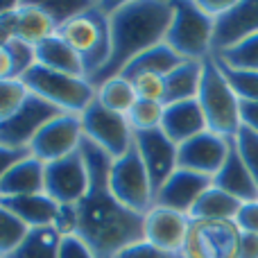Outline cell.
Listing matches in <instances>:
<instances>
[{
    "instance_id": "cell-1",
    "label": "cell",
    "mask_w": 258,
    "mask_h": 258,
    "mask_svg": "<svg viewBox=\"0 0 258 258\" xmlns=\"http://www.w3.org/2000/svg\"><path fill=\"white\" fill-rule=\"evenodd\" d=\"M82 156L89 168V190L75 204L77 209V236L93 249L98 258H113L122 247L145 240L143 215L125 209L109 186V170L113 159L84 138L80 145Z\"/></svg>"
},
{
    "instance_id": "cell-2",
    "label": "cell",
    "mask_w": 258,
    "mask_h": 258,
    "mask_svg": "<svg viewBox=\"0 0 258 258\" xmlns=\"http://www.w3.org/2000/svg\"><path fill=\"white\" fill-rule=\"evenodd\" d=\"M107 9L109 27H111V57L102 71L89 77L95 89L102 82L120 75V71L136 54L163 43L172 23L174 3L172 0H127Z\"/></svg>"
},
{
    "instance_id": "cell-3",
    "label": "cell",
    "mask_w": 258,
    "mask_h": 258,
    "mask_svg": "<svg viewBox=\"0 0 258 258\" xmlns=\"http://www.w3.org/2000/svg\"><path fill=\"white\" fill-rule=\"evenodd\" d=\"M57 36H61L84 59L86 80L93 77L107 66L111 57V27L107 5L91 3L84 12L61 23L57 27Z\"/></svg>"
},
{
    "instance_id": "cell-4",
    "label": "cell",
    "mask_w": 258,
    "mask_h": 258,
    "mask_svg": "<svg viewBox=\"0 0 258 258\" xmlns=\"http://www.w3.org/2000/svg\"><path fill=\"white\" fill-rule=\"evenodd\" d=\"M202 111L206 118L209 132H215L224 138H233L240 122V100L229 86L224 73L220 71L218 61L213 57L204 59V73H202V84L197 93Z\"/></svg>"
},
{
    "instance_id": "cell-5",
    "label": "cell",
    "mask_w": 258,
    "mask_h": 258,
    "mask_svg": "<svg viewBox=\"0 0 258 258\" xmlns=\"http://www.w3.org/2000/svg\"><path fill=\"white\" fill-rule=\"evenodd\" d=\"M21 80L30 89L32 95L50 102L61 113L82 116L95 102V86L86 77L63 75V73L50 71V68H43L36 63Z\"/></svg>"
},
{
    "instance_id": "cell-6",
    "label": "cell",
    "mask_w": 258,
    "mask_h": 258,
    "mask_svg": "<svg viewBox=\"0 0 258 258\" xmlns=\"http://www.w3.org/2000/svg\"><path fill=\"white\" fill-rule=\"evenodd\" d=\"M174 14L165 34V43L183 59L204 61L213 57L215 18L206 16L195 0H172Z\"/></svg>"
},
{
    "instance_id": "cell-7",
    "label": "cell",
    "mask_w": 258,
    "mask_h": 258,
    "mask_svg": "<svg viewBox=\"0 0 258 258\" xmlns=\"http://www.w3.org/2000/svg\"><path fill=\"white\" fill-rule=\"evenodd\" d=\"M109 186H111V192L116 195V200L134 213L145 215L154 206L152 181L136 143L127 150V154H122L120 159H116L111 163Z\"/></svg>"
},
{
    "instance_id": "cell-8",
    "label": "cell",
    "mask_w": 258,
    "mask_h": 258,
    "mask_svg": "<svg viewBox=\"0 0 258 258\" xmlns=\"http://www.w3.org/2000/svg\"><path fill=\"white\" fill-rule=\"evenodd\" d=\"M186 258H238L240 256V229L233 220H190Z\"/></svg>"
},
{
    "instance_id": "cell-9",
    "label": "cell",
    "mask_w": 258,
    "mask_h": 258,
    "mask_svg": "<svg viewBox=\"0 0 258 258\" xmlns=\"http://www.w3.org/2000/svg\"><path fill=\"white\" fill-rule=\"evenodd\" d=\"M82 129L84 138L102 147L113 161L127 154V150L134 145V129L129 125L127 116H120L116 111H109L95 100L84 113H82Z\"/></svg>"
},
{
    "instance_id": "cell-10",
    "label": "cell",
    "mask_w": 258,
    "mask_h": 258,
    "mask_svg": "<svg viewBox=\"0 0 258 258\" xmlns=\"http://www.w3.org/2000/svg\"><path fill=\"white\" fill-rule=\"evenodd\" d=\"M84 141L82 118L75 113H59L41 127V132L30 143V154L43 163H52L80 150Z\"/></svg>"
},
{
    "instance_id": "cell-11",
    "label": "cell",
    "mask_w": 258,
    "mask_h": 258,
    "mask_svg": "<svg viewBox=\"0 0 258 258\" xmlns=\"http://www.w3.org/2000/svg\"><path fill=\"white\" fill-rule=\"evenodd\" d=\"M89 183V168L82 150L52 163H45V195L52 197L57 204L75 206L86 195Z\"/></svg>"
},
{
    "instance_id": "cell-12",
    "label": "cell",
    "mask_w": 258,
    "mask_h": 258,
    "mask_svg": "<svg viewBox=\"0 0 258 258\" xmlns=\"http://www.w3.org/2000/svg\"><path fill=\"white\" fill-rule=\"evenodd\" d=\"M229 152H231V138H224L206 129L177 147V168L192 170L213 179L224 165Z\"/></svg>"
},
{
    "instance_id": "cell-13",
    "label": "cell",
    "mask_w": 258,
    "mask_h": 258,
    "mask_svg": "<svg viewBox=\"0 0 258 258\" xmlns=\"http://www.w3.org/2000/svg\"><path fill=\"white\" fill-rule=\"evenodd\" d=\"M59 113L61 111L54 109L50 102L30 95L27 102L9 120L0 122V145L14 147V150H30V143L41 132V127Z\"/></svg>"
},
{
    "instance_id": "cell-14",
    "label": "cell",
    "mask_w": 258,
    "mask_h": 258,
    "mask_svg": "<svg viewBox=\"0 0 258 258\" xmlns=\"http://www.w3.org/2000/svg\"><path fill=\"white\" fill-rule=\"evenodd\" d=\"M190 229V218L186 213L165 209V206H152L143 215V236L154 247L168 251V254H181Z\"/></svg>"
},
{
    "instance_id": "cell-15",
    "label": "cell",
    "mask_w": 258,
    "mask_h": 258,
    "mask_svg": "<svg viewBox=\"0 0 258 258\" xmlns=\"http://www.w3.org/2000/svg\"><path fill=\"white\" fill-rule=\"evenodd\" d=\"M134 143L141 152V159L150 174L152 190L156 195L170 174L177 170V145L161 132V127L150 132H134Z\"/></svg>"
},
{
    "instance_id": "cell-16",
    "label": "cell",
    "mask_w": 258,
    "mask_h": 258,
    "mask_svg": "<svg viewBox=\"0 0 258 258\" xmlns=\"http://www.w3.org/2000/svg\"><path fill=\"white\" fill-rule=\"evenodd\" d=\"M254 34H258V0H236L222 16L215 18L213 54L224 52Z\"/></svg>"
},
{
    "instance_id": "cell-17",
    "label": "cell",
    "mask_w": 258,
    "mask_h": 258,
    "mask_svg": "<svg viewBox=\"0 0 258 258\" xmlns=\"http://www.w3.org/2000/svg\"><path fill=\"white\" fill-rule=\"evenodd\" d=\"M211 186H213V179L211 177L197 174V172H192V170L177 168L168 177V181L159 188V192L154 195V204L188 215L192 211V206L197 204V200H200Z\"/></svg>"
},
{
    "instance_id": "cell-18",
    "label": "cell",
    "mask_w": 258,
    "mask_h": 258,
    "mask_svg": "<svg viewBox=\"0 0 258 258\" xmlns=\"http://www.w3.org/2000/svg\"><path fill=\"white\" fill-rule=\"evenodd\" d=\"M206 118L202 111L200 102L195 100H183V102H174V104H165L163 109V120H161V132L174 143H181L195 138L197 134L206 132Z\"/></svg>"
},
{
    "instance_id": "cell-19",
    "label": "cell",
    "mask_w": 258,
    "mask_h": 258,
    "mask_svg": "<svg viewBox=\"0 0 258 258\" xmlns=\"http://www.w3.org/2000/svg\"><path fill=\"white\" fill-rule=\"evenodd\" d=\"M213 186L229 192V195H233L240 202L258 200V183L251 177L249 170H247V165L242 163L240 154H238L236 145H233V138H231V152H229L227 161L220 168V172L213 177Z\"/></svg>"
},
{
    "instance_id": "cell-20",
    "label": "cell",
    "mask_w": 258,
    "mask_h": 258,
    "mask_svg": "<svg viewBox=\"0 0 258 258\" xmlns=\"http://www.w3.org/2000/svg\"><path fill=\"white\" fill-rule=\"evenodd\" d=\"M45 192V163L36 156H25L0 179V197H21Z\"/></svg>"
},
{
    "instance_id": "cell-21",
    "label": "cell",
    "mask_w": 258,
    "mask_h": 258,
    "mask_svg": "<svg viewBox=\"0 0 258 258\" xmlns=\"http://www.w3.org/2000/svg\"><path fill=\"white\" fill-rule=\"evenodd\" d=\"M0 204L7 211H12L18 220H23L30 229L52 227L54 218H57V211H59V204L52 197L45 195V192H39V195H21V197H0Z\"/></svg>"
},
{
    "instance_id": "cell-22",
    "label": "cell",
    "mask_w": 258,
    "mask_h": 258,
    "mask_svg": "<svg viewBox=\"0 0 258 258\" xmlns=\"http://www.w3.org/2000/svg\"><path fill=\"white\" fill-rule=\"evenodd\" d=\"M57 34V23L45 12L41 3H18L16 9V34L14 39L25 41L30 45H39L45 39Z\"/></svg>"
},
{
    "instance_id": "cell-23",
    "label": "cell",
    "mask_w": 258,
    "mask_h": 258,
    "mask_svg": "<svg viewBox=\"0 0 258 258\" xmlns=\"http://www.w3.org/2000/svg\"><path fill=\"white\" fill-rule=\"evenodd\" d=\"M36 63L50 71L63 73V75L73 77H86L84 73V59L61 39V36H50L43 43L36 45Z\"/></svg>"
},
{
    "instance_id": "cell-24",
    "label": "cell",
    "mask_w": 258,
    "mask_h": 258,
    "mask_svg": "<svg viewBox=\"0 0 258 258\" xmlns=\"http://www.w3.org/2000/svg\"><path fill=\"white\" fill-rule=\"evenodd\" d=\"M181 61H183V57H179V54L163 41V43H159V45H154V48L145 50V52L136 54V57H134L132 61L120 71V75L129 82L138 75H145V73L165 77L168 73H172Z\"/></svg>"
},
{
    "instance_id": "cell-25",
    "label": "cell",
    "mask_w": 258,
    "mask_h": 258,
    "mask_svg": "<svg viewBox=\"0 0 258 258\" xmlns=\"http://www.w3.org/2000/svg\"><path fill=\"white\" fill-rule=\"evenodd\" d=\"M202 73H204V61H192L183 59L172 73L163 77L165 82V100L163 104L183 102V100H195L200 93Z\"/></svg>"
},
{
    "instance_id": "cell-26",
    "label": "cell",
    "mask_w": 258,
    "mask_h": 258,
    "mask_svg": "<svg viewBox=\"0 0 258 258\" xmlns=\"http://www.w3.org/2000/svg\"><path fill=\"white\" fill-rule=\"evenodd\" d=\"M242 202L236 200L233 195L211 186L204 195L197 200L192 211L188 213L190 220H236Z\"/></svg>"
},
{
    "instance_id": "cell-27",
    "label": "cell",
    "mask_w": 258,
    "mask_h": 258,
    "mask_svg": "<svg viewBox=\"0 0 258 258\" xmlns=\"http://www.w3.org/2000/svg\"><path fill=\"white\" fill-rule=\"evenodd\" d=\"M61 236L54 227L30 229L23 242L5 258H59Z\"/></svg>"
},
{
    "instance_id": "cell-28",
    "label": "cell",
    "mask_w": 258,
    "mask_h": 258,
    "mask_svg": "<svg viewBox=\"0 0 258 258\" xmlns=\"http://www.w3.org/2000/svg\"><path fill=\"white\" fill-rule=\"evenodd\" d=\"M95 100H98L104 109H109V111L127 116L138 98H136V91H134L132 82L125 80L122 75H116V77H111V80L102 82V84L95 89Z\"/></svg>"
},
{
    "instance_id": "cell-29",
    "label": "cell",
    "mask_w": 258,
    "mask_h": 258,
    "mask_svg": "<svg viewBox=\"0 0 258 258\" xmlns=\"http://www.w3.org/2000/svg\"><path fill=\"white\" fill-rule=\"evenodd\" d=\"M220 63L231 68H242V71H258V34L245 39L242 43L224 50V52L213 54Z\"/></svg>"
},
{
    "instance_id": "cell-30",
    "label": "cell",
    "mask_w": 258,
    "mask_h": 258,
    "mask_svg": "<svg viewBox=\"0 0 258 258\" xmlns=\"http://www.w3.org/2000/svg\"><path fill=\"white\" fill-rule=\"evenodd\" d=\"M27 233H30V227L0 204V258L12 254Z\"/></svg>"
},
{
    "instance_id": "cell-31",
    "label": "cell",
    "mask_w": 258,
    "mask_h": 258,
    "mask_svg": "<svg viewBox=\"0 0 258 258\" xmlns=\"http://www.w3.org/2000/svg\"><path fill=\"white\" fill-rule=\"evenodd\" d=\"M215 59V57H213ZM218 61V59H215ZM220 71L224 73L229 86L233 89V93L238 95L240 102H258V71H242V68H231L220 63Z\"/></svg>"
},
{
    "instance_id": "cell-32",
    "label": "cell",
    "mask_w": 258,
    "mask_h": 258,
    "mask_svg": "<svg viewBox=\"0 0 258 258\" xmlns=\"http://www.w3.org/2000/svg\"><path fill=\"white\" fill-rule=\"evenodd\" d=\"M30 95V89L23 84V80H14V77L0 80V122L9 120L27 102Z\"/></svg>"
},
{
    "instance_id": "cell-33",
    "label": "cell",
    "mask_w": 258,
    "mask_h": 258,
    "mask_svg": "<svg viewBox=\"0 0 258 258\" xmlns=\"http://www.w3.org/2000/svg\"><path fill=\"white\" fill-rule=\"evenodd\" d=\"M163 109L165 104L152 102V100H136L132 111L127 113V120L134 132H150V129H159L163 120Z\"/></svg>"
},
{
    "instance_id": "cell-34",
    "label": "cell",
    "mask_w": 258,
    "mask_h": 258,
    "mask_svg": "<svg viewBox=\"0 0 258 258\" xmlns=\"http://www.w3.org/2000/svg\"><path fill=\"white\" fill-rule=\"evenodd\" d=\"M233 145H236L242 163L247 165V170L258 183V134L251 132L249 127H240L238 134L233 136Z\"/></svg>"
},
{
    "instance_id": "cell-35",
    "label": "cell",
    "mask_w": 258,
    "mask_h": 258,
    "mask_svg": "<svg viewBox=\"0 0 258 258\" xmlns=\"http://www.w3.org/2000/svg\"><path fill=\"white\" fill-rule=\"evenodd\" d=\"M7 52L12 57V77L21 80L32 66H36V50L34 45L25 43V41L12 39L7 43Z\"/></svg>"
},
{
    "instance_id": "cell-36",
    "label": "cell",
    "mask_w": 258,
    "mask_h": 258,
    "mask_svg": "<svg viewBox=\"0 0 258 258\" xmlns=\"http://www.w3.org/2000/svg\"><path fill=\"white\" fill-rule=\"evenodd\" d=\"M134 91H136L138 100H152V102H161L165 100V82L161 75H152V73H145V75H138L132 80Z\"/></svg>"
},
{
    "instance_id": "cell-37",
    "label": "cell",
    "mask_w": 258,
    "mask_h": 258,
    "mask_svg": "<svg viewBox=\"0 0 258 258\" xmlns=\"http://www.w3.org/2000/svg\"><path fill=\"white\" fill-rule=\"evenodd\" d=\"M113 258H177V256L159 249V247H154L147 240H138V242H132V245L122 247Z\"/></svg>"
},
{
    "instance_id": "cell-38",
    "label": "cell",
    "mask_w": 258,
    "mask_h": 258,
    "mask_svg": "<svg viewBox=\"0 0 258 258\" xmlns=\"http://www.w3.org/2000/svg\"><path fill=\"white\" fill-rule=\"evenodd\" d=\"M52 227L59 231V236L66 238V236H77V209L71 204H59V211H57V218H54Z\"/></svg>"
},
{
    "instance_id": "cell-39",
    "label": "cell",
    "mask_w": 258,
    "mask_h": 258,
    "mask_svg": "<svg viewBox=\"0 0 258 258\" xmlns=\"http://www.w3.org/2000/svg\"><path fill=\"white\" fill-rule=\"evenodd\" d=\"M233 222L240 229V233H254V236H258V200L242 202V206Z\"/></svg>"
},
{
    "instance_id": "cell-40",
    "label": "cell",
    "mask_w": 258,
    "mask_h": 258,
    "mask_svg": "<svg viewBox=\"0 0 258 258\" xmlns=\"http://www.w3.org/2000/svg\"><path fill=\"white\" fill-rule=\"evenodd\" d=\"M59 258H98L80 236H66L59 245Z\"/></svg>"
},
{
    "instance_id": "cell-41",
    "label": "cell",
    "mask_w": 258,
    "mask_h": 258,
    "mask_svg": "<svg viewBox=\"0 0 258 258\" xmlns=\"http://www.w3.org/2000/svg\"><path fill=\"white\" fill-rule=\"evenodd\" d=\"M25 156H30V150H14V147H5L0 145V179Z\"/></svg>"
},
{
    "instance_id": "cell-42",
    "label": "cell",
    "mask_w": 258,
    "mask_h": 258,
    "mask_svg": "<svg viewBox=\"0 0 258 258\" xmlns=\"http://www.w3.org/2000/svg\"><path fill=\"white\" fill-rule=\"evenodd\" d=\"M197 7L211 18H220L229 7H231L236 0H195Z\"/></svg>"
},
{
    "instance_id": "cell-43",
    "label": "cell",
    "mask_w": 258,
    "mask_h": 258,
    "mask_svg": "<svg viewBox=\"0 0 258 258\" xmlns=\"http://www.w3.org/2000/svg\"><path fill=\"white\" fill-rule=\"evenodd\" d=\"M240 122L258 134V102H240Z\"/></svg>"
},
{
    "instance_id": "cell-44",
    "label": "cell",
    "mask_w": 258,
    "mask_h": 258,
    "mask_svg": "<svg viewBox=\"0 0 258 258\" xmlns=\"http://www.w3.org/2000/svg\"><path fill=\"white\" fill-rule=\"evenodd\" d=\"M238 258H258V236L240 233V256Z\"/></svg>"
},
{
    "instance_id": "cell-45",
    "label": "cell",
    "mask_w": 258,
    "mask_h": 258,
    "mask_svg": "<svg viewBox=\"0 0 258 258\" xmlns=\"http://www.w3.org/2000/svg\"><path fill=\"white\" fill-rule=\"evenodd\" d=\"M12 77V57L7 52V45H0V80Z\"/></svg>"
},
{
    "instance_id": "cell-46",
    "label": "cell",
    "mask_w": 258,
    "mask_h": 258,
    "mask_svg": "<svg viewBox=\"0 0 258 258\" xmlns=\"http://www.w3.org/2000/svg\"><path fill=\"white\" fill-rule=\"evenodd\" d=\"M16 5H18V3H14V0H12V3H0V16H5L7 12H12Z\"/></svg>"
},
{
    "instance_id": "cell-47",
    "label": "cell",
    "mask_w": 258,
    "mask_h": 258,
    "mask_svg": "<svg viewBox=\"0 0 258 258\" xmlns=\"http://www.w3.org/2000/svg\"><path fill=\"white\" fill-rule=\"evenodd\" d=\"M9 41H12V36H9V34H7V32H5V30H3V27H0V45H7V43H9Z\"/></svg>"
},
{
    "instance_id": "cell-48",
    "label": "cell",
    "mask_w": 258,
    "mask_h": 258,
    "mask_svg": "<svg viewBox=\"0 0 258 258\" xmlns=\"http://www.w3.org/2000/svg\"><path fill=\"white\" fill-rule=\"evenodd\" d=\"M177 258H186V256H183V254H177Z\"/></svg>"
}]
</instances>
